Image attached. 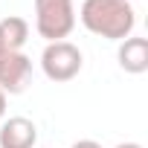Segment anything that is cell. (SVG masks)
<instances>
[{"label":"cell","instance_id":"9","mask_svg":"<svg viewBox=\"0 0 148 148\" xmlns=\"http://www.w3.org/2000/svg\"><path fill=\"white\" fill-rule=\"evenodd\" d=\"M3 116H6V93L0 90V122H3Z\"/></svg>","mask_w":148,"mask_h":148},{"label":"cell","instance_id":"8","mask_svg":"<svg viewBox=\"0 0 148 148\" xmlns=\"http://www.w3.org/2000/svg\"><path fill=\"white\" fill-rule=\"evenodd\" d=\"M70 148H102L96 139H79V142H73Z\"/></svg>","mask_w":148,"mask_h":148},{"label":"cell","instance_id":"11","mask_svg":"<svg viewBox=\"0 0 148 148\" xmlns=\"http://www.w3.org/2000/svg\"><path fill=\"white\" fill-rule=\"evenodd\" d=\"M6 55H9V49L0 47V70H3V64H6Z\"/></svg>","mask_w":148,"mask_h":148},{"label":"cell","instance_id":"5","mask_svg":"<svg viewBox=\"0 0 148 148\" xmlns=\"http://www.w3.org/2000/svg\"><path fill=\"white\" fill-rule=\"evenodd\" d=\"M38 128L26 116H9L0 122V148H35Z\"/></svg>","mask_w":148,"mask_h":148},{"label":"cell","instance_id":"3","mask_svg":"<svg viewBox=\"0 0 148 148\" xmlns=\"http://www.w3.org/2000/svg\"><path fill=\"white\" fill-rule=\"evenodd\" d=\"M82 64H84V55L76 44L70 41H52L44 47L41 52V70L49 82H70L82 73Z\"/></svg>","mask_w":148,"mask_h":148},{"label":"cell","instance_id":"2","mask_svg":"<svg viewBox=\"0 0 148 148\" xmlns=\"http://www.w3.org/2000/svg\"><path fill=\"white\" fill-rule=\"evenodd\" d=\"M35 29L47 44L64 41L76 29V6L73 0H35Z\"/></svg>","mask_w":148,"mask_h":148},{"label":"cell","instance_id":"7","mask_svg":"<svg viewBox=\"0 0 148 148\" xmlns=\"http://www.w3.org/2000/svg\"><path fill=\"white\" fill-rule=\"evenodd\" d=\"M29 41V23L18 15H9L0 21V47L9 52H21V47Z\"/></svg>","mask_w":148,"mask_h":148},{"label":"cell","instance_id":"12","mask_svg":"<svg viewBox=\"0 0 148 148\" xmlns=\"http://www.w3.org/2000/svg\"><path fill=\"white\" fill-rule=\"evenodd\" d=\"M128 3H134V0H128Z\"/></svg>","mask_w":148,"mask_h":148},{"label":"cell","instance_id":"10","mask_svg":"<svg viewBox=\"0 0 148 148\" xmlns=\"http://www.w3.org/2000/svg\"><path fill=\"white\" fill-rule=\"evenodd\" d=\"M116 148H142V145H139V142H119Z\"/></svg>","mask_w":148,"mask_h":148},{"label":"cell","instance_id":"1","mask_svg":"<svg viewBox=\"0 0 148 148\" xmlns=\"http://www.w3.org/2000/svg\"><path fill=\"white\" fill-rule=\"evenodd\" d=\"M79 21L87 32L99 38L125 41L136 26V12L128 0H84L79 9Z\"/></svg>","mask_w":148,"mask_h":148},{"label":"cell","instance_id":"6","mask_svg":"<svg viewBox=\"0 0 148 148\" xmlns=\"http://www.w3.org/2000/svg\"><path fill=\"white\" fill-rule=\"evenodd\" d=\"M119 67L125 73H131V76H139V73L148 70V38H125L119 41Z\"/></svg>","mask_w":148,"mask_h":148},{"label":"cell","instance_id":"4","mask_svg":"<svg viewBox=\"0 0 148 148\" xmlns=\"http://www.w3.org/2000/svg\"><path fill=\"white\" fill-rule=\"evenodd\" d=\"M29 82H32V58L23 52H9L3 70H0V90L15 96L23 93Z\"/></svg>","mask_w":148,"mask_h":148}]
</instances>
